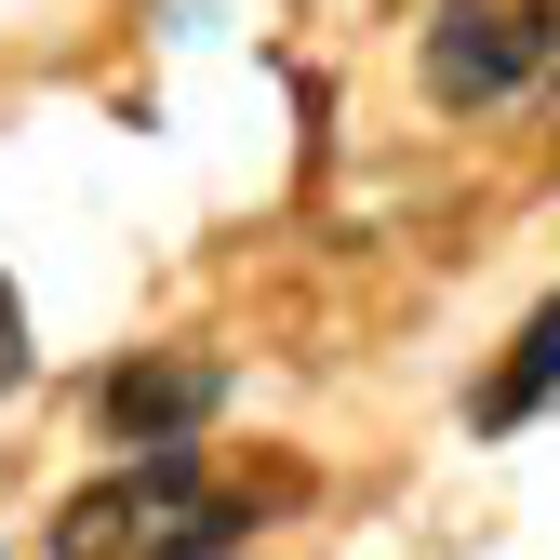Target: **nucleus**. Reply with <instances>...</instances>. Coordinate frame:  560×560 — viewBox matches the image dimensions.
Here are the masks:
<instances>
[{
	"instance_id": "f257e3e1",
	"label": "nucleus",
	"mask_w": 560,
	"mask_h": 560,
	"mask_svg": "<svg viewBox=\"0 0 560 560\" xmlns=\"http://www.w3.org/2000/svg\"><path fill=\"white\" fill-rule=\"evenodd\" d=\"M547 40H560V0H441L413 67H428L441 107H494V94H521L547 67Z\"/></svg>"
},
{
	"instance_id": "f03ea898",
	"label": "nucleus",
	"mask_w": 560,
	"mask_h": 560,
	"mask_svg": "<svg viewBox=\"0 0 560 560\" xmlns=\"http://www.w3.org/2000/svg\"><path fill=\"white\" fill-rule=\"evenodd\" d=\"M174 521H200L187 508V441L174 454H133L120 480H94V494H67L54 508V560H133V547H161Z\"/></svg>"
},
{
	"instance_id": "7ed1b4c3",
	"label": "nucleus",
	"mask_w": 560,
	"mask_h": 560,
	"mask_svg": "<svg viewBox=\"0 0 560 560\" xmlns=\"http://www.w3.org/2000/svg\"><path fill=\"white\" fill-rule=\"evenodd\" d=\"M214 400H228V361H214V347H148V361H120V374L94 387V428H107L120 454H174Z\"/></svg>"
},
{
	"instance_id": "20e7f679",
	"label": "nucleus",
	"mask_w": 560,
	"mask_h": 560,
	"mask_svg": "<svg viewBox=\"0 0 560 560\" xmlns=\"http://www.w3.org/2000/svg\"><path fill=\"white\" fill-rule=\"evenodd\" d=\"M547 387H560V294H547V307L521 320V347H508V374L480 387V428H521V413H534Z\"/></svg>"
},
{
	"instance_id": "39448f33",
	"label": "nucleus",
	"mask_w": 560,
	"mask_h": 560,
	"mask_svg": "<svg viewBox=\"0 0 560 560\" xmlns=\"http://www.w3.org/2000/svg\"><path fill=\"white\" fill-rule=\"evenodd\" d=\"M148 560H228V521H214V508H200V521H174V534H161Z\"/></svg>"
},
{
	"instance_id": "423d86ee",
	"label": "nucleus",
	"mask_w": 560,
	"mask_h": 560,
	"mask_svg": "<svg viewBox=\"0 0 560 560\" xmlns=\"http://www.w3.org/2000/svg\"><path fill=\"white\" fill-rule=\"evenodd\" d=\"M27 387V307H14V280H0V400Z\"/></svg>"
}]
</instances>
